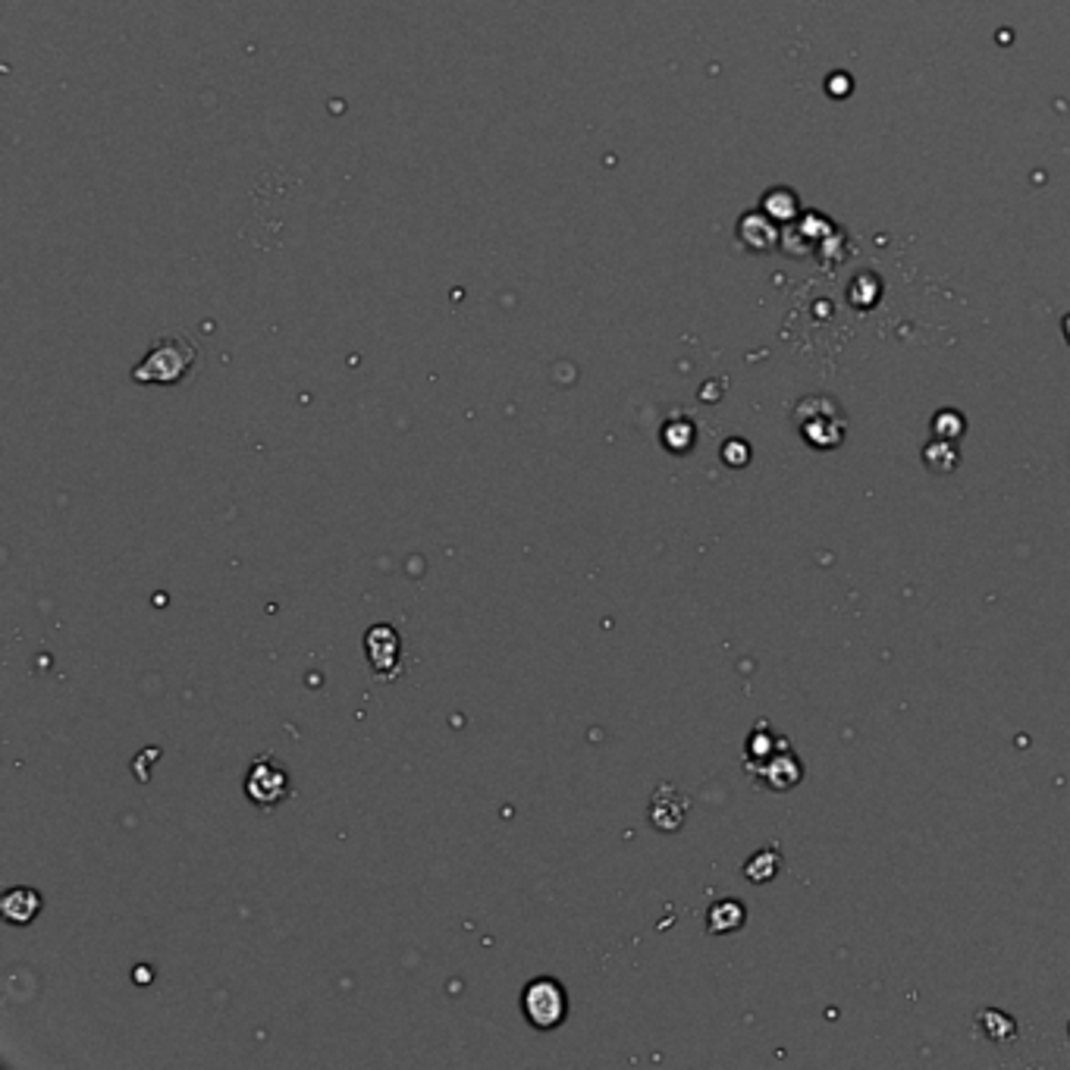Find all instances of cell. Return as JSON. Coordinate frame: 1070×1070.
I'll list each match as a JSON object with an SVG mask.
<instances>
[{
  "instance_id": "52a82bcc",
  "label": "cell",
  "mask_w": 1070,
  "mask_h": 1070,
  "mask_svg": "<svg viewBox=\"0 0 1070 1070\" xmlns=\"http://www.w3.org/2000/svg\"><path fill=\"white\" fill-rule=\"evenodd\" d=\"M0 910H3V917H7L10 923L25 926V923H32L38 917V910H41V895H38L35 888H25V885L10 888V892L3 895V902H0Z\"/></svg>"
},
{
  "instance_id": "7a4b0ae2",
  "label": "cell",
  "mask_w": 1070,
  "mask_h": 1070,
  "mask_svg": "<svg viewBox=\"0 0 1070 1070\" xmlns=\"http://www.w3.org/2000/svg\"><path fill=\"white\" fill-rule=\"evenodd\" d=\"M245 794L251 804H258L261 810H270L292 798V779L282 767V760H277L274 753H261L258 760H251L248 775H245Z\"/></svg>"
},
{
  "instance_id": "8fae6325",
  "label": "cell",
  "mask_w": 1070,
  "mask_h": 1070,
  "mask_svg": "<svg viewBox=\"0 0 1070 1070\" xmlns=\"http://www.w3.org/2000/svg\"><path fill=\"white\" fill-rule=\"evenodd\" d=\"M979 1027H982V1033L989 1036V1039H996V1042H1008L1017 1033L1015 1020L1008 1015H1001V1011H979Z\"/></svg>"
},
{
  "instance_id": "30bf717a",
  "label": "cell",
  "mask_w": 1070,
  "mask_h": 1070,
  "mask_svg": "<svg viewBox=\"0 0 1070 1070\" xmlns=\"http://www.w3.org/2000/svg\"><path fill=\"white\" fill-rule=\"evenodd\" d=\"M958 459V446L951 440H936L923 450V462L929 471H955Z\"/></svg>"
},
{
  "instance_id": "8992f818",
  "label": "cell",
  "mask_w": 1070,
  "mask_h": 1070,
  "mask_svg": "<svg viewBox=\"0 0 1070 1070\" xmlns=\"http://www.w3.org/2000/svg\"><path fill=\"white\" fill-rule=\"evenodd\" d=\"M685 813H688V798L676 791L672 785H662L650 804V820L654 826L662 829V832H676L681 823H685Z\"/></svg>"
},
{
  "instance_id": "4fadbf2b",
  "label": "cell",
  "mask_w": 1070,
  "mask_h": 1070,
  "mask_svg": "<svg viewBox=\"0 0 1070 1070\" xmlns=\"http://www.w3.org/2000/svg\"><path fill=\"white\" fill-rule=\"evenodd\" d=\"M722 459H726L732 469H744V465H748V459H751V450H748V443H744V440H729V443H726V450H722Z\"/></svg>"
},
{
  "instance_id": "7c38bea8",
  "label": "cell",
  "mask_w": 1070,
  "mask_h": 1070,
  "mask_svg": "<svg viewBox=\"0 0 1070 1070\" xmlns=\"http://www.w3.org/2000/svg\"><path fill=\"white\" fill-rule=\"evenodd\" d=\"M933 431L939 433L942 440H958L960 433H964V421H960V414L958 412H942V414H936V421H933Z\"/></svg>"
},
{
  "instance_id": "277c9868",
  "label": "cell",
  "mask_w": 1070,
  "mask_h": 1070,
  "mask_svg": "<svg viewBox=\"0 0 1070 1070\" xmlns=\"http://www.w3.org/2000/svg\"><path fill=\"white\" fill-rule=\"evenodd\" d=\"M364 654L380 681H393L405 672V647L393 625H374L364 638Z\"/></svg>"
},
{
  "instance_id": "3957f363",
  "label": "cell",
  "mask_w": 1070,
  "mask_h": 1070,
  "mask_svg": "<svg viewBox=\"0 0 1070 1070\" xmlns=\"http://www.w3.org/2000/svg\"><path fill=\"white\" fill-rule=\"evenodd\" d=\"M522 1011H525L527 1023L537 1027V1030H553L559 1027L568 1015V998H565V989L556 982V979L541 977L534 982L525 986V996H522Z\"/></svg>"
},
{
  "instance_id": "ba28073f",
  "label": "cell",
  "mask_w": 1070,
  "mask_h": 1070,
  "mask_svg": "<svg viewBox=\"0 0 1070 1070\" xmlns=\"http://www.w3.org/2000/svg\"><path fill=\"white\" fill-rule=\"evenodd\" d=\"M744 926V907L738 902H716L713 907H710V914H707V929L710 933H716V936H722V933H734V929H741Z\"/></svg>"
},
{
  "instance_id": "9c48e42d",
  "label": "cell",
  "mask_w": 1070,
  "mask_h": 1070,
  "mask_svg": "<svg viewBox=\"0 0 1070 1070\" xmlns=\"http://www.w3.org/2000/svg\"><path fill=\"white\" fill-rule=\"evenodd\" d=\"M779 866H782V857H779V847H770V851H760V854H753L751 861L744 864V876L751 879V883H770L772 876L779 873Z\"/></svg>"
},
{
  "instance_id": "5b68a950",
  "label": "cell",
  "mask_w": 1070,
  "mask_h": 1070,
  "mask_svg": "<svg viewBox=\"0 0 1070 1070\" xmlns=\"http://www.w3.org/2000/svg\"><path fill=\"white\" fill-rule=\"evenodd\" d=\"M760 767H763V770H757V767H753V772H760V775H763V785H770V789L775 791H785L791 789V785H798V782H801V775H804L801 760L789 751V744H782V748L772 753L770 760H763Z\"/></svg>"
},
{
  "instance_id": "6da1fadb",
  "label": "cell",
  "mask_w": 1070,
  "mask_h": 1070,
  "mask_svg": "<svg viewBox=\"0 0 1070 1070\" xmlns=\"http://www.w3.org/2000/svg\"><path fill=\"white\" fill-rule=\"evenodd\" d=\"M195 361H198V349H195L192 339L183 337V333L161 337L148 349V356L132 368V380L135 383H154V387H176V383H183L192 374Z\"/></svg>"
}]
</instances>
